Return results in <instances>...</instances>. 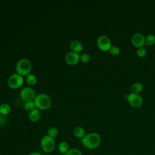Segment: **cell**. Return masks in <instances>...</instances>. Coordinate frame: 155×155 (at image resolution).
<instances>
[{
  "label": "cell",
  "instance_id": "cell-17",
  "mask_svg": "<svg viewBox=\"0 0 155 155\" xmlns=\"http://www.w3.org/2000/svg\"><path fill=\"white\" fill-rule=\"evenodd\" d=\"M37 81H38V79H37L36 76L33 74L30 73L29 74H28L26 76V81H27V84L30 85H35L37 82Z\"/></svg>",
  "mask_w": 155,
  "mask_h": 155
},
{
  "label": "cell",
  "instance_id": "cell-18",
  "mask_svg": "<svg viewBox=\"0 0 155 155\" xmlns=\"http://www.w3.org/2000/svg\"><path fill=\"white\" fill-rule=\"evenodd\" d=\"M155 44V35L149 34L145 37V45L151 46Z\"/></svg>",
  "mask_w": 155,
  "mask_h": 155
},
{
  "label": "cell",
  "instance_id": "cell-4",
  "mask_svg": "<svg viewBox=\"0 0 155 155\" xmlns=\"http://www.w3.org/2000/svg\"><path fill=\"white\" fill-rule=\"evenodd\" d=\"M41 146L42 150L46 153L53 151L56 147V142L53 138L48 136H44L41 140Z\"/></svg>",
  "mask_w": 155,
  "mask_h": 155
},
{
  "label": "cell",
  "instance_id": "cell-3",
  "mask_svg": "<svg viewBox=\"0 0 155 155\" xmlns=\"http://www.w3.org/2000/svg\"><path fill=\"white\" fill-rule=\"evenodd\" d=\"M34 102L37 109L47 110L51 105V99L50 96L46 94L41 93L38 94L34 99Z\"/></svg>",
  "mask_w": 155,
  "mask_h": 155
},
{
  "label": "cell",
  "instance_id": "cell-26",
  "mask_svg": "<svg viewBox=\"0 0 155 155\" xmlns=\"http://www.w3.org/2000/svg\"><path fill=\"white\" fill-rule=\"evenodd\" d=\"M28 155H42V154L38 152H33V153H31L30 154H29Z\"/></svg>",
  "mask_w": 155,
  "mask_h": 155
},
{
  "label": "cell",
  "instance_id": "cell-24",
  "mask_svg": "<svg viewBox=\"0 0 155 155\" xmlns=\"http://www.w3.org/2000/svg\"><path fill=\"white\" fill-rule=\"evenodd\" d=\"M147 51L143 47L138 48L136 50V54L139 57H143L146 55Z\"/></svg>",
  "mask_w": 155,
  "mask_h": 155
},
{
  "label": "cell",
  "instance_id": "cell-23",
  "mask_svg": "<svg viewBox=\"0 0 155 155\" xmlns=\"http://www.w3.org/2000/svg\"><path fill=\"white\" fill-rule=\"evenodd\" d=\"M80 59L84 63H88L91 59V56L88 53H83L80 56Z\"/></svg>",
  "mask_w": 155,
  "mask_h": 155
},
{
  "label": "cell",
  "instance_id": "cell-13",
  "mask_svg": "<svg viewBox=\"0 0 155 155\" xmlns=\"http://www.w3.org/2000/svg\"><path fill=\"white\" fill-rule=\"evenodd\" d=\"M143 90V85L141 83L139 82H134L132 84L130 88V91L131 93L139 94Z\"/></svg>",
  "mask_w": 155,
  "mask_h": 155
},
{
  "label": "cell",
  "instance_id": "cell-11",
  "mask_svg": "<svg viewBox=\"0 0 155 155\" xmlns=\"http://www.w3.org/2000/svg\"><path fill=\"white\" fill-rule=\"evenodd\" d=\"M70 47L71 51L79 53L82 50L83 47L81 42L78 40H74L70 44Z\"/></svg>",
  "mask_w": 155,
  "mask_h": 155
},
{
  "label": "cell",
  "instance_id": "cell-5",
  "mask_svg": "<svg viewBox=\"0 0 155 155\" xmlns=\"http://www.w3.org/2000/svg\"><path fill=\"white\" fill-rule=\"evenodd\" d=\"M24 82V79L22 76L18 73H14L10 75L7 80V84L10 88L16 89L22 86Z\"/></svg>",
  "mask_w": 155,
  "mask_h": 155
},
{
  "label": "cell",
  "instance_id": "cell-15",
  "mask_svg": "<svg viewBox=\"0 0 155 155\" xmlns=\"http://www.w3.org/2000/svg\"><path fill=\"white\" fill-rule=\"evenodd\" d=\"M58 150L61 154H65L70 150V147L68 143L65 141L61 142L58 144Z\"/></svg>",
  "mask_w": 155,
  "mask_h": 155
},
{
  "label": "cell",
  "instance_id": "cell-21",
  "mask_svg": "<svg viewBox=\"0 0 155 155\" xmlns=\"http://www.w3.org/2000/svg\"><path fill=\"white\" fill-rule=\"evenodd\" d=\"M64 155H82V153L77 148H70Z\"/></svg>",
  "mask_w": 155,
  "mask_h": 155
},
{
  "label": "cell",
  "instance_id": "cell-8",
  "mask_svg": "<svg viewBox=\"0 0 155 155\" xmlns=\"http://www.w3.org/2000/svg\"><path fill=\"white\" fill-rule=\"evenodd\" d=\"M20 96L21 97L25 102L33 101L36 97L34 90L28 87H24L21 90Z\"/></svg>",
  "mask_w": 155,
  "mask_h": 155
},
{
  "label": "cell",
  "instance_id": "cell-16",
  "mask_svg": "<svg viewBox=\"0 0 155 155\" xmlns=\"http://www.w3.org/2000/svg\"><path fill=\"white\" fill-rule=\"evenodd\" d=\"M11 107L7 104H2L0 105V113L2 115H7L11 112Z\"/></svg>",
  "mask_w": 155,
  "mask_h": 155
},
{
  "label": "cell",
  "instance_id": "cell-1",
  "mask_svg": "<svg viewBox=\"0 0 155 155\" xmlns=\"http://www.w3.org/2000/svg\"><path fill=\"white\" fill-rule=\"evenodd\" d=\"M83 145L88 150L96 149L101 143V137L96 133H90L82 139Z\"/></svg>",
  "mask_w": 155,
  "mask_h": 155
},
{
  "label": "cell",
  "instance_id": "cell-22",
  "mask_svg": "<svg viewBox=\"0 0 155 155\" xmlns=\"http://www.w3.org/2000/svg\"><path fill=\"white\" fill-rule=\"evenodd\" d=\"M110 53L113 56H117L119 54L120 49L116 45H112L111 48L109 50Z\"/></svg>",
  "mask_w": 155,
  "mask_h": 155
},
{
  "label": "cell",
  "instance_id": "cell-2",
  "mask_svg": "<svg viewBox=\"0 0 155 155\" xmlns=\"http://www.w3.org/2000/svg\"><path fill=\"white\" fill-rule=\"evenodd\" d=\"M15 68L18 74L22 76H27L31 71L32 65L28 59L22 58L17 62Z\"/></svg>",
  "mask_w": 155,
  "mask_h": 155
},
{
  "label": "cell",
  "instance_id": "cell-25",
  "mask_svg": "<svg viewBox=\"0 0 155 155\" xmlns=\"http://www.w3.org/2000/svg\"><path fill=\"white\" fill-rule=\"evenodd\" d=\"M6 120V118L5 117V116L4 115H1L0 116V124L2 125V124H4L5 123Z\"/></svg>",
  "mask_w": 155,
  "mask_h": 155
},
{
  "label": "cell",
  "instance_id": "cell-20",
  "mask_svg": "<svg viewBox=\"0 0 155 155\" xmlns=\"http://www.w3.org/2000/svg\"><path fill=\"white\" fill-rule=\"evenodd\" d=\"M58 134V130L56 127H50L47 131V136L52 138H55Z\"/></svg>",
  "mask_w": 155,
  "mask_h": 155
},
{
  "label": "cell",
  "instance_id": "cell-9",
  "mask_svg": "<svg viewBox=\"0 0 155 155\" xmlns=\"http://www.w3.org/2000/svg\"><path fill=\"white\" fill-rule=\"evenodd\" d=\"M131 43L137 48L143 47L145 44V37L140 33H134L131 37Z\"/></svg>",
  "mask_w": 155,
  "mask_h": 155
},
{
  "label": "cell",
  "instance_id": "cell-10",
  "mask_svg": "<svg viewBox=\"0 0 155 155\" xmlns=\"http://www.w3.org/2000/svg\"><path fill=\"white\" fill-rule=\"evenodd\" d=\"M65 61L68 65H73L77 64L80 60V55L79 53L71 51L65 56Z\"/></svg>",
  "mask_w": 155,
  "mask_h": 155
},
{
  "label": "cell",
  "instance_id": "cell-6",
  "mask_svg": "<svg viewBox=\"0 0 155 155\" xmlns=\"http://www.w3.org/2000/svg\"><path fill=\"white\" fill-rule=\"evenodd\" d=\"M97 45L99 50L103 51H109L112 46L110 39L106 35H101L97 38Z\"/></svg>",
  "mask_w": 155,
  "mask_h": 155
},
{
  "label": "cell",
  "instance_id": "cell-7",
  "mask_svg": "<svg viewBox=\"0 0 155 155\" xmlns=\"http://www.w3.org/2000/svg\"><path fill=\"white\" fill-rule=\"evenodd\" d=\"M127 101L129 104L133 108H139L143 103V99L140 95L131 93L127 96Z\"/></svg>",
  "mask_w": 155,
  "mask_h": 155
},
{
  "label": "cell",
  "instance_id": "cell-14",
  "mask_svg": "<svg viewBox=\"0 0 155 155\" xmlns=\"http://www.w3.org/2000/svg\"><path fill=\"white\" fill-rule=\"evenodd\" d=\"M73 133L75 137L79 139H82L85 136V130L82 127H76L73 130Z\"/></svg>",
  "mask_w": 155,
  "mask_h": 155
},
{
  "label": "cell",
  "instance_id": "cell-19",
  "mask_svg": "<svg viewBox=\"0 0 155 155\" xmlns=\"http://www.w3.org/2000/svg\"><path fill=\"white\" fill-rule=\"evenodd\" d=\"M24 107L25 110H27V111H28L29 112L36 108V105H35L34 101H33L25 102V104H24Z\"/></svg>",
  "mask_w": 155,
  "mask_h": 155
},
{
  "label": "cell",
  "instance_id": "cell-12",
  "mask_svg": "<svg viewBox=\"0 0 155 155\" xmlns=\"http://www.w3.org/2000/svg\"><path fill=\"white\" fill-rule=\"evenodd\" d=\"M28 118L29 119L33 122H36L38 121L41 118V113L38 109L36 108L28 113Z\"/></svg>",
  "mask_w": 155,
  "mask_h": 155
}]
</instances>
